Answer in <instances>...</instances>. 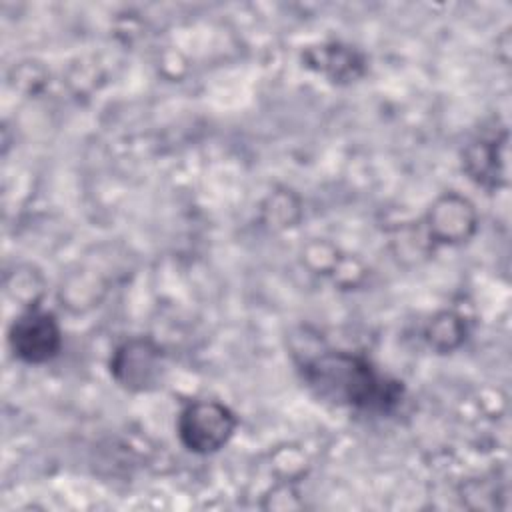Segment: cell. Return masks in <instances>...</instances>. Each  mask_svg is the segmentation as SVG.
<instances>
[{
    "instance_id": "obj_1",
    "label": "cell",
    "mask_w": 512,
    "mask_h": 512,
    "mask_svg": "<svg viewBox=\"0 0 512 512\" xmlns=\"http://www.w3.org/2000/svg\"><path fill=\"white\" fill-rule=\"evenodd\" d=\"M304 380L318 396L370 412H390L400 404L404 388L380 374L366 358L350 352H324L304 366Z\"/></svg>"
},
{
    "instance_id": "obj_2",
    "label": "cell",
    "mask_w": 512,
    "mask_h": 512,
    "mask_svg": "<svg viewBox=\"0 0 512 512\" xmlns=\"http://www.w3.org/2000/svg\"><path fill=\"white\" fill-rule=\"evenodd\" d=\"M234 430V412L218 400H194L178 416L180 442L196 454L220 450Z\"/></svg>"
},
{
    "instance_id": "obj_3",
    "label": "cell",
    "mask_w": 512,
    "mask_h": 512,
    "mask_svg": "<svg viewBox=\"0 0 512 512\" xmlns=\"http://www.w3.org/2000/svg\"><path fill=\"white\" fill-rule=\"evenodd\" d=\"M10 346L22 362L42 364L60 352L62 332L50 312L32 308L20 314L12 324Z\"/></svg>"
},
{
    "instance_id": "obj_4",
    "label": "cell",
    "mask_w": 512,
    "mask_h": 512,
    "mask_svg": "<svg viewBox=\"0 0 512 512\" xmlns=\"http://www.w3.org/2000/svg\"><path fill=\"white\" fill-rule=\"evenodd\" d=\"M162 352L156 344L144 338L124 342L110 360L114 380L128 390H148L162 372Z\"/></svg>"
},
{
    "instance_id": "obj_5",
    "label": "cell",
    "mask_w": 512,
    "mask_h": 512,
    "mask_svg": "<svg viewBox=\"0 0 512 512\" xmlns=\"http://www.w3.org/2000/svg\"><path fill=\"white\" fill-rule=\"evenodd\" d=\"M466 174L484 188H498L508 180V132L480 134L462 156Z\"/></svg>"
},
{
    "instance_id": "obj_6",
    "label": "cell",
    "mask_w": 512,
    "mask_h": 512,
    "mask_svg": "<svg viewBox=\"0 0 512 512\" xmlns=\"http://www.w3.org/2000/svg\"><path fill=\"white\" fill-rule=\"evenodd\" d=\"M476 228V212L472 204L458 196L446 194L436 200L428 214V230L438 242H462Z\"/></svg>"
},
{
    "instance_id": "obj_7",
    "label": "cell",
    "mask_w": 512,
    "mask_h": 512,
    "mask_svg": "<svg viewBox=\"0 0 512 512\" xmlns=\"http://www.w3.org/2000/svg\"><path fill=\"white\" fill-rule=\"evenodd\" d=\"M308 60H310V66L318 64L316 68L334 80L356 78L362 72L360 56L338 44L322 46L320 50H310Z\"/></svg>"
},
{
    "instance_id": "obj_8",
    "label": "cell",
    "mask_w": 512,
    "mask_h": 512,
    "mask_svg": "<svg viewBox=\"0 0 512 512\" xmlns=\"http://www.w3.org/2000/svg\"><path fill=\"white\" fill-rule=\"evenodd\" d=\"M464 334H466V328H464V322L460 316L452 314V312H442L438 314L430 326H428V340L434 348L446 352V350H452L456 348L462 340H464Z\"/></svg>"
}]
</instances>
